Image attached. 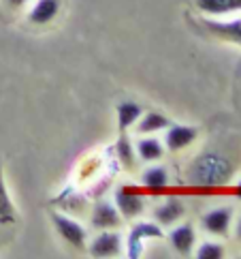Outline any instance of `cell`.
Returning <instances> with one entry per match:
<instances>
[{"label":"cell","instance_id":"cell-1","mask_svg":"<svg viewBox=\"0 0 241 259\" xmlns=\"http://www.w3.org/2000/svg\"><path fill=\"white\" fill-rule=\"evenodd\" d=\"M233 174H235V165L226 154L207 150V152H201L192 161L188 169V182L201 189L224 187V184L233 180Z\"/></svg>","mask_w":241,"mask_h":259},{"label":"cell","instance_id":"cell-2","mask_svg":"<svg viewBox=\"0 0 241 259\" xmlns=\"http://www.w3.org/2000/svg\"><path fill=\"white\" fill-rule=\"evenodd\" d=\"M113 203H115L117 212L122 214V219H137V217H141L145 210L143 195L133 187H117L115 195H113Z\"/></svg>","mask_w":241,"mask_h":259},{"label":"cell","instance_id":"cell-3","mask_svg":"<svg viewBox=\"0 0 241 259\" xmlns=\"http://www.w3.org/2000/svg\"><path fill=\"white\" fill-rule=\"evenodd\" d=\"M51 221L55 225V231H58L60 238L69 246L77 248V251H83V248H86V229H83L77 221H73L71 217H64L60 212H53Z\"/></svg>","mask_w":241,"mask_h":259},{"label":"cell","instance_id":"cell-4","mask_svg":"<svg viewBox=\"0 0 241 259\" xmlns=\"http://www.w3.org/2000/svg\"><path fill=\"white\" fill-rule=\"evenodd\" d=\"M90 255L96 259H109V257H117L122 253V238L113 234L111 229H100V234L92 240L90 244Z\"/></svg>","mask_w":241,"mask_h":259},{"label":"cell","instance_id":"cell-5","mask_svg":"<svg viewBox=\"0 0 241 259\" xmlns=\"http://www.w3.org/2000/svg\"><path fill=\"white\" fill-rule=\"evenodd\" d=\"M164 146L171 152H179L184 148H188L190 144L197 142L199 131L190 124H169L164 128Z\"/></svg>","mask_w":241,"mask_h":259},{"label":"cell","instance_id":"cell-6","mask_svg":"<svg viewBox=\"0 0 241 259\" xmlns=\"http://www.w3.org/2000/svg\"><path fill=\"white\" fill-rule=\"evenodd\" d=\"M230 223H233V210L224 206L205 212L201 219V227L211 236H226Z\"/></svg>","mask_w":241,"mask_h":259},{"label":"cell","instance_id":"cell-7","mask_svg":"<svg viewBox=\"0 0 241 259\" xmlns=\"http://www.w3.org/2000/svg\"><path fill=\"white\" fill-rule=\"evenodd\" d=\"M92 225L96 229H115L122 225V214L117 212L115 203L98 201L94 210H92Z\"/></svg>","mask_w":241,"mask_h":259},{"label":"cell","instance_id":"cell-8","mask_svg":"<svg viewBox=\"0 0 241 259\" xmlns=\"http://www.w3.org/2000/svg\"><path fill=\"white\" fill-rule=\"evenodd\" d=\"M194 242H197V234H194L192 225H177L169 231V244L182 257H186L194 251Z\"/></svg>","mask_w":241,"mask_h":259},{"label":"cell","instance_id":"cell-9","mask_svg":"<svg viewBox=\"0 0 241 259\" xmlns=\"http://www.w3.org/2000/svg\"><path fill=\"white\" fill-rule=\"evenodd\" d=\"M60 7H62V0H36L34 7L30 9V13H28V20H30V24L45 26L58 17Z\"/></svg>","mask_w":241,"mask_h":259},{"label":"cell","instance_id":"cell-10","mask_svg":"<svg viewBox=\"0 0 241 259\" xmlns=\"http://www.w3.org/2000/svg\"><path fill=\"white\" fill-rule=\"evenodd\" d=\"M205 28L224 39L228 43H235V45H241V17L237 20H228V22H218V20H207L205 22Z\"/></svg>","mask_w":241,"mask_h":259},{"label":"cell","instance_id":"cell-11","mask_svg":"<svg viewBox=\"0 0 241 259\" xmlns=\"http://www.w3.org/2000/svg\"><path fill=\"white\" fill-rule=\"evenodd\" d=\"M184 217V203L179 199H166L162 206H158L154 210V221L158 223L160 227H169L173 223H177V221Z\"/></svg>","mask_w":241,"mask_h":259},{"label":"cell","instance_id":"cell-12","mask_svg":"<svg viewBox=\"0 0 241 259\" xmlns=\"http://www.w3.org/2000/svg\"><path fill=\"white\" fill-rule=\"evenodd\" d=\"M197 9L203 15L222 17V15L241 11V0H197Z\"/></svg>","mask_w":241,"mask_h":259},{"label":"cell","instance_id":"cell-13","mask_svg":"<svg viewBox=\"0 0 241 259\" xmlns=\"http://www.w3.org/2000/svg\"><path fill=\"white\" fill-rule=\"evenodd\" d=\"M169 118L160 112H145L137 120V133L139 135H154L158 131H164L169 126Z\"/></svg>","mask_w":241,"mask_h":259},{"label":"cell","instance_id":"cell-14","mask_svg":"<svg viewBox=\"0 0 241 259\" xmlns=\"http://www.w3.org/2000/svg\"><path fill=\"white\" fill-rule=\"evenodd\" d=\"M135 150H137L139 159H143L145 163H156L164 156V146L160 140H156V137H143V140H139Z\"/></svg>","mask_w":241,"mask_h":259},{"label":"cell","instance_id":"cell-15","mask_svg":"<svg viewBox=\"0 0 241 259\" xmlns=\"http://www.w3.org/2000/svg\"><path fill=\"white\" fill-rule=\"evenodd\" d=\"M117 128L119 131H128L131 126L137 124V120L141 118L143 109L139 107L137 103H133V101H122V103L117 105Z\"/></svg>","mask_w":241,"mask_h":259},{"label":"cell","instance_id":"cell-16","mask_svg":"<svg viewBox=\"0 0 241 259\" xmlns=\"http://www.w3.org/2000/svg\"><path fill=\"white\" fill-rule=\"evenodd\" d=\"M17 221L15 203L9 195V189L5 184V176L0 171V225H13Z\"/></svg>","mask_w":241,"mask_h":259},{"label":"cell","instance_id":"cell-17","mask_svg":"<svg viewBox=\"0 0 241 259\" xmlns=\"http://www.w3.org/2000/svg\"><path fill=\"white\" fill-rule=\"evenodd\" d=\"M141 182H143L145 189L158 193V191H162V189L169 187V171H166L164 167H160V165H154V167H150V169L143 171Z\"/></svg>","mask_w":241,"mask_h":259},{"label":"cell","instance_id":"cell-18","mask_svg":"<svg viewBox=\"0 0 241 259\" xmlns=\"http://www.w3.org/2000/svg\"><path fill=\"white\" fill-rule=\"evenodd\" d=\"M131 238H137V240H154V238H162V227L156 223V221H141V223L133 225L131 234H128Z\"/></svg>","mask_w":241,"mask_h":259},{"label":"cell","instance_id":"cell-19","mask_svg":"<svg viewBox=\"0 0 241 259\" xmlns=\"http://www.w3.org/2000/svg\"><path fill=\"white\" fill-rule=\"evenodd\" d=\"M115 152H117V159H119V163H122L124 169H133L135 167L137 150L133 148V144L128 142V137H119L117 144H115Z\"/></svg>","mask_w":241,"mask_h":259},{"label":"cell","instance_id":"cell-20","mask_svg":"<svg viewBox=\"0 0 241 259\" xmlns=\"http://www.w3.org/2000/svg\"><path fill=\"white\" fill-rule=\"evenodd\" d=\"M199 259H222L224 257V246L218 242H203L199 244V248L194 251Z\"/></svg>","mask_w":241,"mask_h":259},{"label":"cell","instance_id":"cell-21","mask_svg":"<svg viewBox=\"0 0 241 259\" xmlns=\"http://www.w3.org/2000/svg\"><path fill=\"white\" fill-rule=\"evenodd\" d=\"M26 3H28V0H9V5L15 7V9H17V7H24Z\"/></svg>","mask_w":241,"mask_h":259},{"label":"cell","instance_id":"cell-22","mask_svg":"<svg viewBox=\"0 0 241 259\" xmlns=\"http://www.w3.org/2000/svg\"><path fill=\"white\" fill-rule=\"evenodd\" d=\"M235 234H237V240H241V217L237 221V227H235Z\"/></svg>","mask_w":241,"mask_h":259},{"label":"cell","instance_id":"cell-23","mask_svg":"<svg viewBox=\"0 0 241 259\" xmlns=\"http://www.w3.org/2000/svg\"><path fill=\"white\" fill-rule=\"evenodd\" d=\"M235 193H237V197H241V178H239V182L235 184Z\"/></svg>","mask_w":241,"mask_h":259}]
</instances>
